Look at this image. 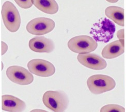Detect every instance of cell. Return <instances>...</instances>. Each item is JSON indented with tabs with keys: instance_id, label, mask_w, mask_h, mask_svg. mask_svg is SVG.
Masks as SVG:
<instances>
[{
	"instance_id": "cell-2",
	"label": "cell",
	"mask_w": 126,
	"mask_h": 112,
	"mask_svg": "<svg viewBox=\"0 0 126 112\" xmlns=\"http://www.w3.org/2000/svg\"><path fill=\"white\" fill-rule=\"evenodd\" d=\"M115 30V25L112 21L104 18L94 24L90 33L96 42L106 43L113 38Z\"/></svg>"
},
{
	"instance_id": "cell-16",
	"label": "cell",
	"mask_w": 126,
	"mask_h": 112,
	"mask_svg": "<svg viewBox=\"0 0 126 112\" xmlns=\"http://www.w3.org/2000/svg\"><path fill=\"white\" fill-rule=\"evenodd\" d=\"M19 7L23 9H29L32 7L33 3L31 0H14Z\"/></svg>"
},
{
	"instance_id": "cell-6",
	"label": "cell",
	"mask_w": 126,
	"mask_h": 112,
	"mask_svg": "<svg viewBox=\"0 0 126 112\" xmlns=\"http://www.w3.org/2000/svg\"><path fill=\"white\" fill-rule=\"evenodd\" d=\"M55 23L50 18L38 17L31 20L27 24V31L31 34L43 35L48 34L55 28Z\"/></svg>"
},
{
	"instance_id": "cell-11",
	"label": "cell",
	"mask_w": 126,
	"mask_h": 112,
	"mask_svg": "<svg viewBox=\"0 0 126 112\" xmlns=\"http://www.w3.org/2000/svg\"><path fill=\"white\" fill-rule=\"evenodd\" d=\"M27 105L23 100L15 96L5 94L2 97V109L8 112H23Z\"/></svg>"
},
{
	"instance_id": "cell-4",
	"label": "cell",
	"mask_w": 126,
	"mask_h": 112,
	"mask_svg": "<svg viewBox=\"0 0 126 112\" xmlns=\"http://www.w3.org/2000/svg\"><path fill=\"white\" fill-rule=\"evenodd\" d=\"M87 85L92 93L99 94L113 90L116 86V83L109 76L97 74L88 78Z\"/></svg>"
},
{
	"instance_id": "cell-7",
	"label": "cell",
	"mask_w": 126,
	"mask_h": 112,
	"mask_svg": "<svg viewBox=\"0 0 126 112\" xmlns=\"http://www.w3.org/2000/svg\"><path fill=\"white\" fill-rule=\"evenodd\" d=\"M6 74L10 81L20 85H29L34 81L32 74L22 67L10 66L7 68Z\"/></svg>"
},
{
	"instance_id": "cell-3",
	"label": "cell",
	"mask_w": 126,
	"mask_h": 112,
	"mask_svg": "<svg viewBox=\"0 0 126 112\" xmlns=\"http://www.w3.org/2000/svg\"><path fill=\"white\" fill-rule=\"evenodd\" d=\"M2 15L6 28L10 32H17L21 25V17L18 10L10 1L5 2L2 6Z\"/></svg>"
},
{
	"instance_id": "cell-9",
	"label": "cell",
	"mask_w": 126,
	"mask_h": 112,
	"mask_svg": "<svg viewBox=\"0 0 126 112\" xmlns=\"http://www.w3.org/2000/svg\"><path fill=\"white\" fill-rule=\"evenodd\" d=\"M77 59L82 65L94 70H101L107 66L106 60L94 54H79Z\"/></svg>"
},
{
	"instance_id": "cell-10",
	"label": "cell",
	"mask_w": 126,
	"mask_h": 112,
	"mask_svg": "<svg viewBox=\"0 0 126 112\" xmlns=\"http://www.w3.org/2000/svg\"><path fill=\"white\" fill-rule=\"evenodd\" d=\"M29 46L31 50L39 53H51L55 49L54 42L45 36H35L30 40Z\"/></svg>"
},
{
	"instance_id": "cell-12",
	"label": "cell",
	"mask_w": 126,
	"mask_h": 112,
	"mask_svg": "<svg viewBox=\"0 0 126 112\" xmlns=\"http://www.w3.org/2000/svg\"><path fill=\"white\" fill-rule=\"evenodd\" d=\"M125 52V41L119 40L114 41L105 46L102 49V56L108 59L117 58Z\"/></svg>"
},
{
	"instance_id": "cell-18",
	"label": "cell",
	"mask_w": 126,
	"mask_h": 112,
	"mask_svg": "<svg viewBox=\"0 0 126 112\" xmlns=\"http://www.w3.org/2000/svg\"><path fill=\"white\" fill-rule=\"evenodd\" d=\"M117 37L119 40H124L125 33L124 29H120L117 32Z\"/></svg>"
},
{
	"instance_id": "cell-13",
	"label": "cell",
	"mask_w": 126,
	"mask_h": 112,
	"mask_svg": "<svg viewBox=\"0 0 126 112\" xmlns=\"http://www.w3.org/2000/svg\"><path fill=\"white\" fill-rule=\"evenodd\" d=\"M34 6L46 14L53 15L59 11V5L55 0H31Z\"/></svg>"
},
{
	"instance_id": "cell-5",
	"label": "cell",
	"mask_w": 126,
	"mask_h": 112,
	"mask_svg": "<svg viewBox=\"0 0 126 112\" xmlns=\"http://www.w3.org/2000/svg\"><path fill=\"white\" fill-rule=\"evenodd\" d=\"M68 47L71 51L79 54H89L95 50L97 42L88 35H79L72 37L68 42Z\"/></svg>"
},
{
	"instance_id": "cell-14",
	"label": "cell",
	"mask_w": 126,
	"mask_h": 112,
	"mask_svg": "<svg viewBox=\"0 0 126 112\" xmlns=\"http://www.w3.org/2000/svg\"><path fill=\"white\" fill-rule=\"evenodd\" d=\"M105 15L118 25L124 26V9L115 6L108 7L105 10Z\"/></svg>"
},
{
	"instance_id": "cell-8",
	"label": "cell",
	"mask_w": 126,
	"mask_h": 112,
	"mask_svg": "<svg viewBox=\"0 0 126 112\" xmlns=\"http://www.w3.org/2000/svg\"><path fill=\"white\" fill-rule=\"evenodd\" d=\"M29 71L35 75L40 77H48L55 74L56 69L50 62L40 59H34L28 63Z\"/></svg>"
},
{
	"instance_id": "cell-15",
	"label": "cell",
	"mask_w": 126,
	"mask_h": 112,
	"mask_svg": "<svg viewBox=\"0 0 126 112\" xmlns=\"http://www.w3.org/2000/svg\"><path fill=\"white\" fill-rule=\"evenodd\" d=\"M100 112H125V109L119 105L108 104L101 108Z\"/></svg>"
},
{
	"instance_id": "cell-17",
	"label": "cell",
	"mask_w": 126,
	"mask_h": 112,
	"mask_svg": "<svg viewBox=\"0 0 126 112\" xmlns=\"http://www.w3.org/2000/svg\"><path fill=\"white\" fill-rule=\"evenodd\" d=\"M1 44H2V55L3 56L6 54V52L7 51L8 47L6 43H5L3 41H2Z\"/></svg>"
},
{
	"instance_id": "cell-1",
	"label": "cell",
	"mask_w": 126,
	"mask_h": 112,
	"mask_svg": "<svg viewBox=\"0 0 126 112\" xmlns=\"http://www.w3.org/2000/svg\"><path fill=\"white\" fill-rule=\"evenodd\" d=\"M43 102L47 108L54 112H65L69 100L64 91L49 90L44 94Z\"/></svg>"
},
{
	"instance_id": "cell-20",
	"label": "cell",
	"mask_w": 126,
	"mask_h": 112,
	"mask_svg": "<svg viewBox=\"0 0 126 112\" xmlns=\"http://www.w3.org/2000/svg\"><path fill=\"white\" fill-rule=\"evenodd\" d=\"M106 1L109 3H115L117 2L119 0H106Z\"/></svg>"
},
{
	"instance_id": "cell-19",
	"label": "cell",
	"mask_w": 126,
	"mask_h": 112,
	"mask_svg": "<svg viewBox=\"0 0 126 112\" xmlns=\"http://www.w3.org/2000/svg\"><path fill=\"white\" fill-rule=\"evenodd\" d=\"M30 112H49L47 111L41 109H34L31 110Z\"/></svg>"
}]
</instances>
